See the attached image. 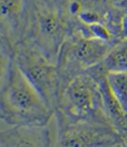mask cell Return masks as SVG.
<instances>
[{"instance_id":"obj_1","label":"cell","mask_w":127,"mask_h":147,"mask_svg":"<svg viewBox=\"0 0 127 147\" xmlns=\"http://www.w3.org/2000/svg\"><path fill=\"white\" fill-rule=\"evenodd\" d=\"M1 47V122L9 125L45 124L55 115L41 95L16 63L13 47L0 38Z\"/></svg>"},{"instance_id":"obj_2","label":"cell","mask_w":127,"mask_h":147,"mask_svg":"<svg viewBox=\"0 0 127 147\" xmlns=\"http://www.w3.org/2000/svg\"><path fill=\"white\" fill-rule=\"evenodd\" d=\"M74 30L65 0H26V24L22 40L32 43L57 63L63 42Z\"/></svg>"},{"instance_id":"obj_3","label":"cell","mask_w":127,"mask_h":147,"mask_svg":"<svg viewBox=\"0 0 127 147\" xmlns=\"http://www.w3.org/2000/svg\"><path fill=\"white\" fill-rule=\"evenodd\" d=\"M55 114L69 121H96L111 124L99 82L89 71L73 78L59 90Z\"/></svg>"},{"instance_id":"obj_4","label":"cell","mask_w":127,"mask_h":147,"mask_svg":"<svg viewBox=\"0 0 127 147\" xmlns=\"http://www.w3.org/2000/svg\"><path fill=\"white\" fill-rule=\"evenodd\" d=\"M18 67L27 80L55 111L59 97V77L57 63L49 59L32 43L21 40L13 47Z\"/></svg>"},{"instance_id":"obj_5","label":"cell","mask_w":127,"mask_h":147,"mask_svg":"<svg viewBox=\"0 0 127 147\" xmlns=\"http://www.w3.org/2000/svg\"><path fill=\"white\" fill-rule=\"evenodd\" d=\"M113 45L81 33H73L63 42L57 57L59 89L73 78L101 63Z\"/></svg>"},{"instance_id":"obj_6","label":"cell","mask_w":127,"mask_h":147,"mask_svg":"<svg viewBox=\"0 0 127 147\" xmlns=\"http://www.w3.org/2000/svg\"><path fill=\"white\" fill-rule=\"evenodd\" d=\"M55 117L57 130L55 147H113L123 141V135L108 123L69 121L57 114Z\"/></svg>"},{"instance_id":"obj_7","label":"cell","mask_w":127,"mask_h":147,"mask_svg":"<svg viewBox=\"0 0 127 147\" xmlns=\"http://www.w3.org/2000/svg\"><path fill=\"white\" fill-rule=\"evenodd\" d=\"M57 130L55 114L45 124H1V147H55Z\"/></svg>"},{"instance_id":"obj_8","label":"cell","mask_w":127,"mask_h":147,"mask_svg":"<svg viewBox=\"0 0 127 147\" xmlns=\"http://www.w3.org/2000/svg\"><path fill=\"white\" fill-rule=\"evenodd\" d=\"M26 0H1L0 38L15 47L24 37Z\"/></svg>"},{"instance_id":"obj_9","label":"cell","mask_w":127,"mask_h":147,"mask_svg":"<svg viewBox=\"0 0 127 147\" xmlns=\"http://www.w3.org/2000/svg\"><path fill=\"white\" fill-rule=\"evenodd\" d=\"M102 65L107 73L123 71L127 73V37L118 39L111 47Z\"/></svg>"},{"instance_id":"obj_10","label":"cell","mask_w":127,"mask_h":147,"mask_svg":"<svg viewBox=\"0 0 127 147\" xmlns=\"http://www.w3.org/2000/svg\"><path fill=\"white\" fill-rule=\"evenodd\" d=\"M106 78L111 93L127 114V73L110 71Z\"/></svg>"},{"instance_id":"obj_11","label":"cell","mask_w":127,"mask_h":147,"mask_svg":"<svg viewBox=\"0 0 127 147\" xmlns=\"http://www.w3.org/2000/svg\"><path fill=\"white\" fill-rule=\"evenodd\" d=\"M108 7L127 13V0H105Z\"/></svg>"},{"instance_id":"obj_12","label":"cell","mask_w":127,"mask_h":147,"mask_svg":"<svg viewBox=\"0 0 127 147\" xmlns=\"http://www.w3.org/2000/svg\"><path fill=\"white\" fill-rule=\"evenodd\" d=\"M122 145H123V147H127V135H124V136H123Z\"/></svg>"},{"instance_id":"obj_13","label":"cell","mask_w":127,"mask_h":147,"mask_svg":"<svg viewBox=\"0 0 127 147\" xmlns=\"http://www.w3.org/2000/svg\"><path fill=\"white\" fill-rule=\"evenodd\" d=\"M124 37H127V16L125 19V25H124Z\"/></svg>"},{"instance_id":"obj_14","label":"cell","mask_w":127,"mask_h":147,"mask_svg":"<svg viewBox=\"0 0 127 147\" xmlns=\"http://www.w3.org/2000/svg\"><path fill=\"white\" fill-rule=\"evenodd\" d=\"M113 147H123V145H122V143H119V144L115 145V146H113Z\"/></svg>"}]
</instances>
